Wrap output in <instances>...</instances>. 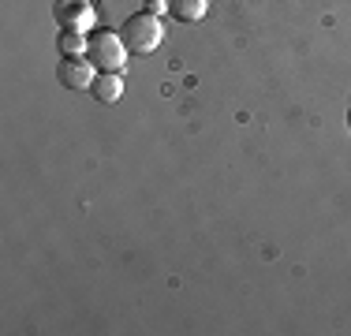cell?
I'll list each match as a JSON object with an SVG mask.
<instances>
[{"label": "cell", "mask_w": 351, "mask_h": 336, "mask_svg": "<svg viewBox=\"0 0 351 336\" xmlns=\"http://www.w3.org/2000/svg\"><path fill=\"white\" fill-rule=\"evenodd\" d=\"M161 23H157V15H149V12H135V15H128L123 19V27H120V41H123V49L128 53H154L157 45H161Z\"/></svg>", "instance_id": "6da1fadb"}, {"label": "cell", "mask_w": 351, "mask_h": 336, "mask_svg": "<svg viewBox=\"0 0 351 336\" xmlns=\"http://www.w3.org/2000/svg\"><path fill=\"white\" fill-rule=\"evenodd\" d=\"M90 64L97 67V71H123V64H128V49H123L120 34H108V30H97L90 34V49H86Z\"/></svg>", "instance_id": "7a4b0ae2"}, {"label": "cell", "mask_w": 351, "mask_h": 336, "mask_svg": "<svg viewBox=\"0 0 351 336\" xmlns=\"http://www.w3.org/2000/svg\"><path fill=\"white\" fill-rule=\"evenodd\" d=\"M56 79L68 90H90V82H94V64H90L86 53L64 56V60L56 64Z\"/></svg>", "instance_id": "3957f363"}, {"label": "cell", "mask_w": 351, "mask_h": 336, "mask_svg": "<svg viewBox=\"0 0 351 336\" xmlns=\"http://www.w3.org/2000/svg\"><path fill=\"white\" fill-rule=\"evenodd\" d=\"M53 19L60 23V30H82L94 23V8H90V0H56L53 4Z\"/></svg>", "instance_id": "277c9868"}, {"label": "cell", "mask_w": 351, "mask_h": 336, "mask_svg": "<svg viewBox=\"0 0 351 336\" xmlns=\"http://www.w3.org/2000/svg\"><path fill=\"white\" fill-rule=\"evenodd\" d=\"M90 90H94V97L101 101V105H112V101H120V94H123V82L116 71H97L94 82H90Z\"/></svg>", "instance_id": "5b68a950"}, {"label": "cell", "mask_w": 351, "mask_h": 336, "mask_svg": "<svg viewBox=\"0 0 351 336\" xmlns=\"http://www.w3.org/2000/svg\"><path fill=\"white\" fill-rule=\"evenodd\" d=\"M165 8L180 23H198L206 15V0H165Z\"/></svg>", "instance_id": "8992f818"}, {"label": "cell", "mask_w": 351, "mask_h": 336, "mask_svg": "<svg viewBox=\"0 0 351 336\" xmlns=\"http://www.w3.org/2000/svg\"><path fill=\"white\" fill-rule=\"evenodd\" d=\"M90 49V38L82 30H64L60 34V53L64 56H75V53H86Z\"/></svg>", "instance_id": "52a82bcc"}, {"label": "cell", "mask_w": 351, "mask_h": 336, "mask_svg": "<svg viewBox=\"0 0 351 336\" xmlns=\"http://www.w3.org/2000/svg\"><path fill=\"white\" fill-rule=\"evenodd\" d=\"M146 12L149 15H161V12H169V8H165V0H146Z\"/></svg>", "instance_id": "ba28073f"}]
</instances>
